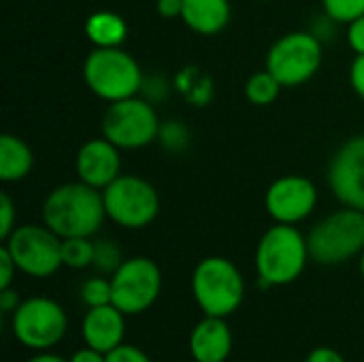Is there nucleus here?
Listing matches in <instances>:
<instances>
[{
  "mask_svg": "<svg viewBox=\"0 0 364 362\" xmlns=\"http://www.w3.org/2000/svg\"><path fill=\"white\" fill-rule=\"evenodd\" d=\"M79 297L83 301V305L90 307H102L113 303V288H111V277L105 275H94L90 280H85V284L79 290Z\"/></svg>",
  "mask_w": 364,
  "mask_h": 362,
  "instance_id": "b1692460",
  "label": "nucleus"
},
{
  "mask_svg": "<svg viewBox=\"0 0 364 362\" xmlns=\"http://www.w3.org/2000/svg\"><path fill=\"white\" fill-rule=\"evenodd\" d=\"M107 362H154L141 348L130 346V344H122L117 346L113 352L107 354Z\"/></svg>",
  "mask_w": 364,
  "mask_h": 362,
  "instance_id": "cd10ccee",
  "label": "nucleus"
},
{
  "mask_svg": "<svg viewBox=\"0 0 364 362\" xmlns=\"http://www.w3.org/2000/svg\"><path fill=\"white\" fill-rule=\"evenodd\" d=\"M68 362H107V354L85 346V348H79L75 350V354L68 358Z\"/></svg>",
  "mask_w": 364,
  "mask_h": 362,
  "instance_id": "c9c22d12",
  "label": "nucleus"
},
{
  "mask_svg": "<svg viewBox=\"0 0 364 362\" xmlns=\"http://www.w3.org/2000/svg\"><path fill=\"white\" fill-rule=\"evenodd\" d=\"M305 362H346V358L341 356V352H337L335 348H328V346H320V348H314Z\"/></svg>",
  "mask_w": 364,
  "mask_h": 362,
  "instance_id": "473e14b6",
  "label": "nucleus"
},
{
  "mask_svg": "<svg viewBox=\"0 0 364 362\" xmlns=\"http://www.w3.org/2000/svg\"><path fill=\"white\" fill-rule=\"evenodd\" d=\"M190 356L194 362H226L232 354V331L226 318L205 316L190 333Z\"/></svg>",
  "mask_w": 364,
  "mask_h": 362,
  "instance_id": "dca6fc26",
  "label": "nucleus"
},
{
  "mask_svg": "<svg viewBox=\"0 0 364 362\" xmlns=\"http://www.w3.org/2000/svg\"><path fill=\"white\" fill-rule=\"evenodd\" d=\"M23 299L17 294V290H13V288H2L0 290V312L2 314H13L17 307H19V303H21Z\"/></svg>",
  "mask_w": 364,
  "mask_h": 362,
  "instance_id": "f704fd0d",
  "label": "nucleus"
},
{
  "mask_svg": "<svg viewBox=\"0 0 364 362\" xmlns=\"http://www.w3.org/2000/svg\"><path fill=\"white\" fill-rule=\"evenodd\" d=\"M15 273H17V265H15L13 256L9 254V250L2 245L0 247V290L2 288H11Z\"/></svg>",
  "mask_w": 364,
  "mask_h": 362,
  "instance_id": "c85d7f7f",
  "label": "nucleus"
},
{
  "mask_svg": "<svg viewBox=\"0 0 364 362\" xmlns=\"http://www.w3.org/2000/svg\"><path fill=\"white\" fill-rule=\"evenodd\" d=\"M322 62V41L309 30H294L279 36L271 45L264 60V68L284 87H299L316 77Z\"/></svg>",
  "mask_w": 364,
  "mask_h": 362,
  "instance_id": "423d86ee",
  "label": "nucleus"
},
{
  "mask_svg": "<svg viewBox=\"0 0 364 362\" xmlns=\"http://www.w3.org/2000/svg\"><path fill=\"white\" fill-rule=\"evenodd\" d=\"M350 85L364 100V55H356L350 66Z\"/></svg>",
  "mask_w": 364,
  "mask_h": 362,
  "instance_id": "2f4dec72",
  "label": "nucleus"
},
{
  "mask_svg": "<svg viewBox=\"0 0 364 362\" xmlns=\"http://www.w3.org/2000/svg\"><path fill=\"white\" fill-rule=\"evenodd\" d=\"M358 267H360V275H363V282H364V250H363V254L358 256Z\"/></svg>",
  "mask_w": 364,
  "mask_h": 362,
  "instance_id": "4c0bfd02",
  "label": "nucleus"
},
{
  "mask_svg": "<svg viewBox=\"0 0 364 362\" xmlns=\"http://www.w3.org/2000/svg\"><path fill=\"white\" fill-rule=\"evenodd\" d=\"M26 362H68V361H64L62 356L51 354V352H38V354H34L32 358H28Z\"/></svg>",
  "mask_w": 364,
  "mask_h": 362,
  "instance_id": "e433bc0d",
  "label": "nucleus"
},
{
  "mask_svg": "<svg viewBox=\"0 0 364 362\" xmlns=\"http://www.w3.org/2000/svg\"><path fill=\"white\" fill-rule=\"evenodd\" d=\"M43 224L60 239L94 237L107 220L102 190L83 181L55 186L43 201Z\"/></svg>",
  "mask_w": 364,
  "mask_h": 362,
  "instance_id": "f257e3e1",
  "label": "nucleus"
},
{
  "mask_svg": "<svg viewBox=\"0 0 364 362\" xmlns=\"http://www.w3.org/2000/svg\"><path fill=\"white\" fill-rule=\"evenodd\" d=\"M11 329L23 348L32 352H47L64 339L68 331V316L58 301L49 297H30L11 314Z\"/></svg>",
  "mask_w": 364,
  "mask_h": 362,
  "instance_id": "1a4fd4ad",
  "label": "nucleus"
},
{
  "mask_svg": "<svg viewBox=\"0 0 364 362\" xmlns=\"http://www.w3.org/2000/svg\"><path fill=\"white\" fill-rule=\"evenodd\" d=\"M232 17L230 0H183V23L203 36L222 32Z\"/></svg>",
  "mask_w": 364,
  "mask_h": 362,
  "instance_id": "f3484780",
  "label": "nucleus"
},
{
  "mask_svg": "<svg viewBox=\"0 0 364 362\" xmlns=\"http://www.w3.org/2000/svg\"><path fill=\"white\" fill-rule=\"evenodd\" d=\"M307 247L314 262L337 267L358 258L364 250V211L343 207L307 233Z\"/></svg>",
  "mask_w": 364,
  "mask_h": 362,
  "instance_id": "39448f33",
  "label": "nucleus"
},
{
  "mask_svg": "<svg viewBox=\"0 0 364 362\" xmlns=\"http://www.w3.org/2000/svg\"><path fill=\"white\" fill-rule=\"evenodd\" d=\"M192 297L205 316L228 318L245 299L243 273L224 256H207L192 271Z\"/></svg>",
  "mask_w": 364,
  "mask_h": 362,
  "instance_id": "7ed1b4c3",
  "label": "nucleus"
},
{
  "mask_svg": "<svg viewBox=\"0 0 364 362\" xmlns=\"http://www.w3.org/2000/svg\"><path fill=\"white\" fill-rule=\"evenodd\" d=\"M318 207V188L303 175L277 177L264 194V209L277 224H301Z\"/></svg>",
  "mask_w": 364,
  "mask_h": 362,
  "instance_id": "ddd939ff",
  "label": "nucleus"
},
{
  "mask_svg": "<svg viewBox=\"0 0 364 362\" xmlns=\"http://www.w3.org/2000/svg\"><path fill=\"white\" fill-rule=\"evenodd\" d=\"M126 337V314L113 303L102 307H90L81 320V339L85 346L109 354L124 344Z\"/></svg>",
  "mask_w": 364,
  "mask_h": 362,
  "instance_id": "2eb2a0df",
  "label": "nucleus"
},
{
  "mask_svg": "<svg viewBox=\"0 0 364 362\" xmlns=\"http://www.w3.org/2000/svg\"><path fill=\"white\" fill-rule=\"evenodd\" d=\"M284 90V85L264 68V70H256L247 83H245V98L256 105V107H269L279 98V92Z\"/></svg>",
  "mask_w": 364,
  "mask_h": 362,
  "instance_id": "aec40b11",
  "label": "nucleus"
},
{
  "mask_svg": "<svg viewBox=\"0 0 364 362\" xmlns=\"http://www.w3.org/2000/svg\"><path fill=\"white\" fill-rule=\"evenodd\" d=\"M156 11L164 19H181L183 13V0H156Z\"/></svg>",
  "mask_w": 364,
  "mask_h": 362,
  "instance_id": "72a5a7b5",
  "label": "nucleus"
},
{
  "mask_svg": "<svg viewBox=\"0 0 364 362\" xmlns=\"http://www.w3.org/2000/svg\"><path fill=\"white\" fill-rule=\"evenodd\" d=\"M348 43L356 55H364V15L348 23Z\"/></svg>",
  "mask_w": 364,
  "mask_h": 362,
  "instance_id": "7c9ffc66",
  "label": "nucleus"
},
{
  "mask_svg": "<svg viewBox=\"0 0 364 362\" xmlns=\"http://www.w3.org/2000/svg\"><path fill=\"white\" fill-rule=\"evenodd\" d=\"M160 117L154 102L143 96L109 102L102 113V137L115 143L119 149H143L158 141Z\"/></svg>",
  "mask_w": 364,
  "mask_h": 362,
  "instance_id": "6e6552de",
  "label": "nucleus"
},
{
  "mask_svg": "<svg viewBox=\"0 0 364 362\" xmlns=\"http://www.w3.org/2000/svg\"><path fill=\"white\" fill-rule=\"evenodd\" d=\"M119 147L111 143L107 137L85 141L75 158V173L77 179L96 188L105 190L122 175V156Z\"/></svg>",
  "mask_w": 364,
  "mask_h": 362,
  "instance_id": "4468645a",
  "label": "nucleus"
},
{
  "mask_svg": "<svg viewBox=\"0 0 364 362\" xmlns=\"http://www.w3.org/2000/svg\"><path fill=\"white\" fill-rule=\"evenodd\" d=\"M124 254H122V247L113 241V239H100L96 241V252H94V269L100 273V275H113L119 265L124 262Z\"/></svg>",
  "mask_w": 364,
  "mask_h": 362,
  "instance_id": "5701e85b",
  "label": "nucleus"
},
{
  "mask_svg": "<svg viewBox=\"0 0 364 362\" xmlns=\"http://www.w3.org/2000/svg\"><path fill=\"white\" fill-rule=\"evenodd\" d=\"M17 228V211L6 192L0 194V239L4 241Z\"/></svg>",
  "mask_w": 364,
  "mask_h": 362,
  "instance_id": "bb28decb",
  "label": "nucleus"
},
{
  "mask_svg": "<svg viewBox=\"0 0 364 362\" xmlns=\"http://www.w3.org/2000/svg\"><path fill=\"white\" fill-rule=\"evenodd\" d=\"M168 83L162 79V77H154V79H145L143 81V94H145V98L149 100V102H158V100H162V98H166V94H168Z\"/></svg>",
  "mask_w": 364,
  "mask_h": 362,
  "instance_id": "c756f323",
  "label": "nucleus"
},
{
  "mask_svg": "<svg viewBox=\"0 0 364 362\" xmlns=\"http://www.w3.org/2000/svg\"><path fill=\"white\" fill-rule=\"evenodd\" d=\"M94 252H96V241L92 237H70L62 239V260L64 267L81 271L94 265Z\"/></svg>",
  "mask_w": 364,
  "mask_h": 362,
  "instance_id": "4be33fe9",
  "label": "nucleus"
},
{
  "mask_svg": "<svg viewBox=\"0 0 364 362\" xmlns=\"http://www.w3.org/2000/svg\"><path fill=\"white\" fill-rule=\"evenodd\" d=\"M83 81L100 100L117 102L139 96L145 77L141 64L122 47H94L83 62Z\"/></svg>",
  "mask_w": 364,
  "mask_h": 362,
  "instance_id": "20e7f679",
  "label": "nucleus"
},
{
  "mask_svg": "<svg viewBox=\"0 0 364 362\" xmlns=\"http://www.w3.org/2000/svg\"><path fill=\"white\" fill-rule=\"evenodd\" d=\"M113 305L126 316L145 314L162 292V271L147 256L126 258L111 275Z\"/></svg>",
  "mask_w": 364,
  "mask_h": 362,
  "instance_id": "9b49d317",
  "label": "nucleus"
},
{
  "mask_svg": "<svg viewBox=\"0 0 364 362\" xmlns=\"http://www.w3.org/2000/svg\"><path fill=\"white\" fill-rule=\"evenodd\" d=\"M158 143H160L166 151L179 154V151H183V149L188 147V143H190V130H188L181 122H177V119L166 122V124L160 126Z\"/></svg>",
  "mask_w": 364,
  "mask_h": 362,
  "instance_id": "393cba45",
  "label": "nucleus"
},
{
  "mask_svg": "<svg viewBox=\"0 0 364 362\" xmlns=\"http://www.w3.org/2000/svg\"><path fill=\"white\" fill-rule=\"evenodd\" d=\"M85 36L94 47H122L128 23L115 11H96L85 19Z\"/></svg>",
  "mask_w": 364,
  "mask_h": 362,
  "instance_id": "6ab92c4d",
  "label": "nucleus"
},
{
  "mask_svg": "<svg viewBox=\"0 0 364 362\" xmlns=\"http://www.w3.org/2000/svg\"><path fill=\"white\" fill-rule=\"evenodd\" d=\"M311 260L307 237L294 224H273L258 241L254 265L262 288L294 284Z\"/></svg>",
  "mask_w": 364,
  "mask_h": 362,
  "instance_id": "f03ea898",
  "label": "nucleus"
},
{
  "mask_svg": "<svg viewBox=\"0 0 364 362\" xmlns=\"http://www.w3.org/2000/svg\"><path fill=\"white\" fill-rule=\"evenodd\" d=\"M34 169V151L30 145L15 137L2 134L0 137V179L4 183H17L26 179Z\"/></svg>",
  "mask_w": 364,
  "mask_h": 362,
  "instance_id": "a211bd4d",
  "label": "nucleus"
},
{
  "mask_svg": "<svg viewBox=\"0 0 364 362\" xmlns=\"http://www.w3.org/2000/svg\"><path fill=\"white\" fill-rule=\"evenodd\" d=\"M175 87L196 107H205L211 100V81L203 77L196 68H183L175 77Z\"/></svg>",
  "mask_w": 364,
  "mask_h": 362,
  "instance_id": "412c9836",
  "label": "nucleus"
},
{
  "mask_svg": "<svg viewBox=\"0 0 364 362\" xmlns=\"http://www.w3.org/2000/svg\"><path fill=\"white\" fill-rule=\"evenodd\" d=\"M107 220L126 230H141L156 222L160 213V194L139 175H119L102 190Z\"/></svg>",
  "mask_w": 364,
  "mask_h": 362,
  "instance_id": "0eeeda50",
  "label": "nucleus"
},
{
  "mask_svg": "<svg viewBox=\"0 0 364 362\" xmlns=\"http://www.w3.org/2000/svg\"><path fill=\"white\" fill-rule=\"evenodd\" d=\"M324 13L337 23H352L364 15V0H322Z\"/></svg>",
  "mask_w": 364,
  "mask_h": 362,
  "instance_id": "a878e982",
  "label": "nucleus"
},
{
  "mask_svg": "<svg viewBox=\"0 0 364 362\" xmlns=\"http://www.w3.org/2000/svg\"><path fill=\"white\" fill-rule=\"evenodd\" d=\"M328 188L343 205L364 211V134L350 137L339 145L328 164Z\"/></svg>",
  "mask_w": 364,
  "mask_h": 362,
  "instance_id": "f8f14e48",
  "label": "nucleus"
},
{
  "mask_svg": "<svg viewBox=\"0 0 364 362\" xmlns=\"http://www.w3.org/2000/svg\"><path fill=\"white\" fill-rule=\"evenodd\" d=\"M2 245L13 256L17 271L28 277L45 280L64 267L62 239L45 224H21L2 241Z\"/></svg>",
  "mask_w": 364,
  "mask_h": 362,
  "instance_id": "9d476101",
  "label": "nucleus"
}]
</instances>
